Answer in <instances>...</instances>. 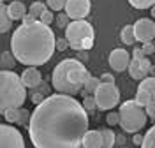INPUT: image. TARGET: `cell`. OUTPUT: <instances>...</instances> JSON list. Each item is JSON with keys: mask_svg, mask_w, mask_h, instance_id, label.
<instances>
[{"mask_svg": "<svg viewBox=\"0 0 155 148\" xmlns=\"http://www.w3.org/2000/svg\"><path fill=\"white\" fill-rule=\"evenodd\" d=\"M85 148H104V139L101 130H88L81 143Z\"/></svg>", "mask_w": 155, "mask_h": 148, "instance_id": "cell-15", "label": "cell"}, {"mask_svg": "<svg viewBox=\"0 0 155 148\" xmlns=\"http://www.w3.org/2000/svg\"><path fill=\"white\" fill-rule=\"evenodd\" d=\"M39 21H42L44 25H48V27H49V25L53 23V11L48 9L44 14H42V16H41V20H39Z\"/></svg>", "mask_w": 155, "mask_h": 148, "instance_id": "cell-33", "label": "cell"}, {"mask_svg": "<svg viewBox=\"0 0 155 148\" xmlns=\"http://www.w3.org/2000/svg\"><path fill=\"white\" fill-rule=\"evenodd\" d=\"M11 27H12V20L9 18V12H7V4L2 2L0 4V32L5 34L11 30Z\"/></svg>", "mask_w": 155, "mask_h": 148, "instance_id": "cell-17", "label": "cell"}, {"mask_svg": "<svg viewBox=\"0 0 155 148\" xmlns=\"http://www.w3.org/2000/svg\"><path fill=\"white\" fill-rule=\"evenodd\" d=\"M16 57L12 55V51H2L0 55V65H2V71H12L14 65H16Z\"/></svg>", "mask_w": 155, "mask_h": 148, "instance_id": "cell-20", "label": "cell"}, {"mask_svg": "<svg viewBox=\"0 0 155 148\" xmlns=\"http://www.w3.org/2000/svg\"><path fill=\"white\" fill-rule=\"evenodd\" d=\"M19 115H21V108H12V109H7L5 113H4V118L7 123H18L19 122Z\"/></svg>", "mask_w": 155, "mask_h": 148, "instance_id": "cell-22", "label": "cell"}, {"mask_svg": "<svg viewBox=\"0 0 155 148\" xmlns=\"http://www.w3.org/2000/svg\"><path fill=\"white\" fill-rule=\"evenodd\" d=\"M94 97L97 100L99 109L111 111L120 102V90H118V87H116L115 83H101V87L97 88Z\"/></svg>", "mask_w": 155, "mask_h": 148, "instance_id": "cell-7", "label": "cell"}, {"mask_svg": "<svg viewBox=\"0 0 155 148\" xmlns=\"http://www.w3.org/2000/svg\"><path fill=\"white\" fill-rule=\"evenodd\" d=\"M152 62L146 58V57H141V58H132L130 65H129V74L130 78L136 79V81H143L150 76L152 72Z\"/></svg>", "mask_w": 155, "mask_h": 148, "instance_id": "cell-13", "label": "cell"}, {"mask_svg": "<svg viewBox=\"0 0 155 148\" xmlns=\"http://www.w3.org/2000/svg\"><path fill=\"white\" fill-rule=\"evenodd\" d=\"M21 81H23V85L27 88L34 90L42 83V74H41V71L37 67H27L21 74Z\"/></svg>", "mask_w": 155, "mask_h": 148, "instance_id": "cell-14", "label": "cell"}, {"mask_svg": "<svg viewBox=\"0 0 155 148\" xmlns=\"http://www.w3.org/2000/svg\"><path fill=\"white\" fill-rule=\"evenodd\" d=\"M136 102L143 108L155 104V76H148L139 83L136 92Z\"/></svg>", "mask_w": 155, "mask_h": 148, "instance_id": "cell-9", "label": "cell"}, {"mask_svg": "<svg viewBox=\"0 0 155 148\" xmlns=\"http://www.w3.org/2000/svg\"><path fill=\"white\" fill-rule=\"evenodd\" d=\"M65 39L69 41V46L76 51H88L94 48L95 42V30L92 27V23L87 20L79 21H71L67 28H65Z\"/></svg>", "mask_w": 155, "mask_h": 148, "instance_id": "cell-6", "label": "cell"}, {"mask_svg": "<svg viewBox=\"0 0 155 148\" xmlns=\"http://www.w3.org/2000/svg\"><path fill=\"white\" fill-rule=\"evenodd\" d=\"M143 141H145V136H141V134H134L132 136V143H134L136 146H141Z\"/></svg>", "mask_w": 155, "mask_h": 148, "instance_id": "cell-37", "label": "cell"}, {"mask_svg": "<svg viewBox=\"0 0 155 148\" xmlns=\"http://www.w3.org/2000/svg\"><path fill=\"white\" fill-rule=\"evenodd\" d=\"M55 23H57V27L65 30L71 25V18L67 16V12H58V16L55 18Z\"/></svg>", "mask_w": 155, "mask_h": 148, "instance_id": "cell-27", "label": "cell"}, {"mask_svg": "<svg viewBox=\"0 0 155 148\" xmlns=\"http://www.w3.org/2000/svg\"><path fill=\"white\" fill-rule=\"evenodd\" d=\"M83 106H85V109L88 111V115H95V109H99L97 100H95L94 95H87V97H83Z\"/></svg>", "mask_w": 155, "mask_h": 148, "instance_id": "cell-24", "label": "cell"}, {"mask_svg": "<svg viewBox=\"0 0 155 148\" xmlns=\"http://www.w3.org/2000/svg\"><path fill=\"white\" fill-rule=\"evenodd\" d=\"M152 18H155V5L152 7Z\"/></svg>", "mask_w": 155, "mask_h": 148, "instance_id": "cell-42", "label": "cell"}, {"mask_svg": "<svg viewBox=\"0 0 155 148\" xmlns=\"http://www.w3.org/2000/svg\"><path fill=\"white\" fill-rule=\"evenodd\" d=\"M141 148H155V125H152V127L146 130L145 141H143Z\"/></svg>", "mask_w": 155, "mask_h": 148, "instance_id": "cell-23", "label": "cell"}, {"mask_svg": "<svg viewBox=\"0 0 155 148\" xmlns=\"http://www.w3.org/2000/svg\"><path fill=\"white\" fill-rule=\"evenodd\" d=\"M88 130V111L72 95L53 94L32 111L28 136L34 148H79Z\"/></svg>", "mask_w": 155, "mask_h": 148, "instance_id": "cell-1", "label": "cell"}, {"mask_svg": "<svg viewBox=\"0 0 155 148\" xmlns=\"http://www.w3.org/2000/svg\"><path fill=\"white\" fill-rule=\"evenodd\" d=\"M57 49V37L48 25L39 20L21 21L11 37V51L19 64L39 67L48 64Z\"/></svg>", "mask_w": 155, "mask_h": 148, "instance_id": "cell-2", "label": "cell"}, {"mask_svg": "<svg viewBox=\"0 0 155 148\" xmlns=\"http://www.w3.org/2000/svg\"><path fill=\"white\" fill-rule=\"evenodd\" d=\"M92 78L83 62L78 58H65L58 62L57 67L51 72V85L57 94L64 95H78L85 88L87 81Z\"/></svg>", "mask_w": 155, "mask_h": 148, "instance_id": "cell-3", "label": "cell"}, {"mask_svg": "<svg viewBox=\"0 0 155 148\" xmlns=\"http://www.w3.org/2000/svg\"><path fill=\"white\" fill-rule=\"evenodd\" d=\"M116 146L118 148L125 146V136H124V134H116Z\"/></svg>", "mask_w": 155, "mask_h": 148, "instance_id": "cell-40", "label": "cell"}, {"mask_svg": "<svg viewBox=\"0 0 155 148\" xmlns=\"http://www.w3.org/2000/svg\"><path fill=\"white\" fill-rule=\"evenodd\" d=\"M106 122L107 125H120V111H109L106 115Z\"/></svg>", "mask_w": 155, "mask_h": 148, "instance_id": "cell-30", "label": "cell"}, {"mask_svg": "<svg viewBox=\"0 0 155 148\" xmlns=\"http://www.w3.org/2000/svg\"><path fill=\"white\" fill-rule=\"evenodd\" d=\"M90 9H92L90 0H67L64 12H67V16L72 21H79V20H85L90 14Z\"/></svg>", "mask_w": 155, "mask_h": 148, "instance_id": "cell-10", "label": "cell"}, {"mask_svg": "<svg viewBox=\"0 0 155 148\" xmlns=\"http://www.w3.org/2000/svg\"><path fill=\"white\" fill-rule=\"evenodd\" d=\"M150 74H152V76H155V65L152 67V72H150Z\"/></svg>", "mask_w": 155, "mask_h": 148, "instance_id": "cell-43", "label": "cell"}, {"mask_svg": "<svg viewBox=\"0 0 155 148\" xmlns=\"http://www.w3.org/2000/svg\"><path fill=\"white\" fill-rule=\"evenodd\" d=\"M30 120H32V111H28L27 108H21V115H19V122H18V125H27L28 127L30 125Z\"/></svg>", "mask_w": 155, "mask_h": 148, "instance_id": "cell-28", "label": "cell"}, {"mask_svg": "<svg viewBox=\"0 0 155 148\" xmlns=\"http://www.w3.org/2000/svg\"><path fill=\"white\" fill-rule=\"evenodd\" d=\"M134 32H136V39L139 42H152L155 37V23L150 18H139L134 23Z\"/></svg>", "mask_w": 155, "mask_h": 148, "instance_id": "cell-11", "label": "cell"}, {"mask_svg": "<svg viewBox=\"0 0 155 148\" xmlns=\"http://www.w3.org/2000/svg\"><path fill=\"white\" fill-rule=\"evenodd\" d=\"M79 148H85V146H83V145H81V146H79Z\"/></svg>", "mask_w": 155, "mask_h": 148, "instance_id": "cell-44", "label": "cell"}, {"mask_svg": "<svg viewBox=\"0 0 155 148\" xmlns=\"http://www.w3.org/2000/svg\"><path fill=\"white\" fill-rule=\"evenodd\" d=\"M118 111H120V127L124 129V132L137 134L146 125V120H148L146 109L139 106L136 99L122 102Z\"/></svg>", "mask_w": 155, "mask_h": 148, "instance_id": "cell-5", "label": "cell"}, {"mask_svg": "<svg viewBox=\"0 0 155 148\" xmlns=\"http://www.w3.org/2000/svg\"><path fill=\"white\" fill-rule=\"evenodd\" d=\"M48 4H44V2H41V0H35V2H32V5L28 7V14L34 18V20H41V16L48 11Z\"/></svg>", "mask_w": 155, "mask_h": 148, "instance_id": "cell-19", "label": "cell"}, {"mask_svg": "<svg viewBox=\"0 0 155 148\" xmlns=\"http://www.w3.org/2000/svg\"><path fill=\"white\" fill-rule=\"evenodd\" d=\"M0 148H25L23 134L11 123L0 125Z\"/></svg>", "mask_w": 155, "mask_h": 148, "instance_id": "cell-8", "label": "cell"}, {"mask_svg": "<svg viewBox=\"0 0 155 148\" xmlns=\"http://www.w3.org/2000/svg\"><path fill=\"white\" fill-rule=\"evenodd\" d=\"M124 148H127V146H124Z\"/></svg>", "mask_w": 155, "mask_h": 148, "instance_id": "cell-45", "label": "cell"}, {"mask_svg": "<svg viewBox=\"0 0 155 148\" xmlns=\"http://www.w3.org/2000/svg\"><path fill=\"white\" fill-rule=\"evenodd\" d=\"M101 132H102V139H104V148L116 146V134L113 132V129L111 127L101 129Z\"/></svg>", "mask_w": 155, "mask_h": 148, "instance_id": "cell-21", "label": "cell"}, {"mask_svg": "<svg viewBox=\"0 0 155 148\" xmlns=\"http://www.w3.org/2000/svg\"><path fill=\"white\" fill-rule=\"evenodd\" d=\"M146 115H148V118L155 120V104H150V106H146Z\"/></svg>", "mask_w": 155, "mask_h": 148, "instance_id": "cell-38", "label": "cell"}, {"mask_svg": "<svg viewBox=\"0 0 155 148\" xmlns=\"http://www.w3.org/2000/svg\"><path fill=\"white\" fill-rule=\"evenodd\" d=\"M7 12H9V18L12 21H18V20L23 21V18L28 14L27 9H25V4L21 0H12V2H9L7 4Z\"/></svg>", "mask_w": 155, "mask_h": 148, "instance_id": "cell-16", "label": "cell"}, {"mask_svg": "<svg viewBox=\"0 0 155 148\" xmlns=\"http://www.w3.org/2000/svg\"><path fill=\"white\" fill-rule=\"evenodd\" d=\"M101 83H115V76L109 74V72H104V74L101 76Z\"/></svg>", "mask_w": 155, "mask_h": 148, "instance_id": "cell-36", "label": "cell"}, {"mask_svg": "<svg viewBox=\"0 0 155 148\" xmlns=\"http://www.w3.org/2000/svg\"><path fill=\"white\" fill-rule=\"evenodd\" d=\"M27 99V87L23 85L21 76L14 71L0 72V111L2 115L12 108H23Z\"/></svg>", "mask_w": 155, "mask_h": 148, "instance_id": "cell-4", "label": "cell"}, {"mask_svg": "<svg viewBox=\"0 0 155 148\" xmlns=\"http://www.w3.org/2000/svg\"><path fill=\"white\" fill-rule=\"evenodd\" d=\"M120 39H122V42L124 44H127V46H132L136 41V32H134V25H125L124 28L120 30Z\"/></svg>", "mask_w": 155, "mask_h": 148, "instance_id": "cell-18", "label": "cell"}, {"mask_svg": "<svg viewBox=\"0 0 155 148\" xmlns=\"http://www.w3.org/2000/svg\"><path fill=\"white\" fill-rule=\"evenodd\" d=\"M129 4L134 9H152L155 5V0H129Z\"/></svg>", "mask_w": 155, "mask_h": 148, "instance_id": "cell-26", "label": "cell"}, {"mask_svg": "<svg viewBox=\"0 0 155 148\" xmlns=\"http://www.w3.org/2000/svg\"><path fill=\"white\" fill-rule=\"evenodd\" d=\"M67 48H71V46H69V41L65 39V37L57 39V49H58V51H65Z\"/></svg>", "mask_w": 155, "mask_h": 148, "instance_id": "cell-34", "label": "cell"}, {"mask_svg": "<svg viewBox=\"0 0 155 148\" xmlns=\"http://www.w3.org/2000/svg\"><path fill=\"white\" fill-rule=\"evenodd\" d=\"M141 57H146L145 51H143V48H137V46H136L134 51H132V58H141Z\"/></svg>", "mask_w": 155, "mask_h": 148, "instance_id": "cell-39", "label": "cell"}, {"mask_svg": "<svg viewBox=\"0 0 155 148\" xmlns=\"http://www.w3.org/2000/svg\"><path fill=\"white\" fill-rule=\"evenodd\" d=\"M78 60L83 62V64H87L88 62V53L87 51H78Z\"/></svg>", "mask_w": 155, "mask_h": 148, "instance_id": "cell-41", "label": "cell"}, {"mask_svg": "<svg viewBox=\"0 0 155 148\" xmlns=\"http://www.w3.org/2000/svg\"><path fill=\"white\" fill-rule=\"evenodd\" d=\"M46 4H48V7L51 11H65V4H67V0H46Z\"/></svg>", "mask_w": 155, "mask_h": 148, "instance_id": "cell-29", "label": "cell"}, {"mask_svg": "<svg viewBox=\"0 0 155 148\" xmlns=\"http://www.w3.org/2000/svg\"><path fill=\"white\" fill-rule=\"evenodd\" d=\"M30 100H32V102H34L35 106H39L41 102H44V100H46V95H42V94H39V92H34V90H32Z\"/></svg>", "mask_w": 155, "mask_h": 148, "instance_id": "cell-32", "label": "cell"}, {"mask_svg": "<svg viewBox=\"0 0 155 148\" xmlns=\"http://www.w3.org/2000/svg\"><path fill=\"white\" fill-rule=\"evenodd\" d=\"M107 62H109V67L115 72H124V71H129V65H130L132 58L124 48H115L109 53Z\"/></svg>", "mask_w": 155, "mask_h": 148, "instance_id": "cell-12", "label": "cell"}, {"mask_svg": "<svg viewBox=\"0 0 155 148\" xmlns=\"http://www.w3.org/2000/svg\"><path fill=\"white\" fill-rule=\"evenodd\" d=\"M143 51H145V55L155 53V42H146V44H143Z\"/></svg>", "mask_w": 155, "mask_h": 148, "instance_id": "cell-35", "label": "cell"}, {"mask_svg": "<svg viewBox=\"0 0 155 148\" xmlns=\"http://www.w3.org/2000/svg\"><path fill=\"white\" fill-rule=\"evenodd\" d=\"M99 87H101V78H94V76H92V78L87 81V85H85V88L83 90L87 92L88 95H94Z\"/></svg>", "mask_w": 155, "mask_h": 148, "instance_id": "cell-25", "label": "cell"}, {"mask_svg": "<svg viewBox=\"0 0 155 148\" xmlns=\"http://www.w3.org/2000/svg\"><path fill=\"white\" fill-rule=\"evenodd\" d=\"M34 92H39V94H42V95H46V97H49V95H53L51 94V88H49V83H41L37 88H34Z\"/></svg>", "mask_w": 155, "mask_h": 148, "instance_id": "cell-31", "label": "cell"}]
</instances>
